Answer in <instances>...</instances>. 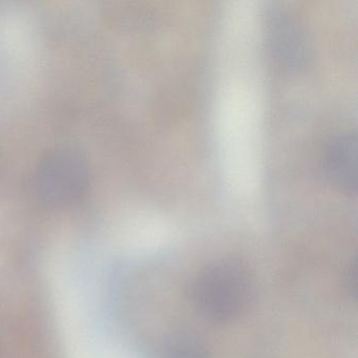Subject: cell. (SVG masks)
Returning a JSON list of instances; mask_svg holds the SVG:
<instances>
[{
    "label": "cell",
    "instance_id": "cell-1",
    "mask_svg": "<svg viewBox=\"0 0 358 358\" xmlns=\"http://www.w3.org/2000/svg\"><path fill=\"white\" fill-rule=\"evenodd\" d=\"M249 292L248 271L234 259L210 264L192 285L194 305L207 320L217 324L236 320L248 301Z\"/></svg>",
    "mask_w": 358,
    "mask_h": 358
},
{
    "label": "cell",
    "instance_id": "cell-2",
    "mask_svg": "<svg viewBox=\"0 0 358 358\" xmlns=\"http://www.w3.org/2000/svg\"><path fill=\"white\" fill-rule=\"evenodd\" d=\"M34 184L37 196L47 206H72L80 202L89 190V163L75 148H56L39 163Z\"/></svg>",
    "mask_w": 358,
    "mask_h": 358
},
{
    "label": "cell",
    "instance_id": "cell-3",
    "mask_svg": "<svg viewBox=\"0 0 358 358\" xmlns=\"http://www.w3.org/2000/svg\"><path fill=\"white\" fill-rule=\"evenodd\" d=\"M322 171L329 183L345 194L357 192V135L347 131L333 136L322 152Z\"/></svg>",
    "mask_w": 358,
    "mask_h": 358
},
{
    "label": "cell",
    "instance_id": "cell-4",
    "mask_svg": "<svg viewBox=\"0 0 358 358\" xmlns=\"http://www.w3.org/2000/svg\"><path fill=\"white\" fill-rule=\"evenodd\" d=\"M269 41L275 57L291 68H301L309 59L305 33L290 16L278 14L271 17Z\"/></svg>",
    "mask_w": 358,
    "mask_h": 358
},
{
    "label": "cell",
    "instance_id": "cell-5",
    "mask_svg": "<svg viewBox=\"0 0 358 358\" xmlns=\"http://www.w3.org/2000/svg\"><path fill=\"white\" fill-rule=\"evenodd\" d=\"M161 358H209L206 345L196 335L177 333L167 339Z\"/></svg>",
    "mask_w": 358,
    "mask_h": 358
},
{
    "label": "cell",
    "instance_id": "cell-6",
    "mask_svg": "<svg viewBox=\"0 0 358 358\" xmlns=\"http://www.w3.org/2000/svg\"><path fill=\"white\" fill-rule=\"evenodd\" d=\"M343 282L350 296L356 299V294H357V262L356 259L350 261L347 264L345 274H343Z\"/></svg>",
    "mask_w": 358,
    "mask_h": 358
}]
</instances>
